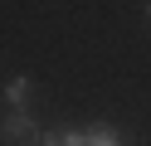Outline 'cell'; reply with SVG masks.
<instances>
[{
	"mask_svg": "<svg viewBox=\"0 0 151 146\" xmlns=\"http://www.w3.org/2000/svg\"><path fill=\"white\" fill-rule=\"evenodd\" d=\"M39 122H34V117H24V112H15V117H5V122H0V141L5 146H39Z\"/></svg>",
	"mask_w": 151,
	"mask_h": 146,
	"instance_id": "cell-1",
	"label": "cell"
},
{
	"mask_svg": "<svg viewBox=\"0 0 151 146\" xmlns=\"http://www.w3.org/2000/svg\"><path fill=\"white\" fill-rule=\"evenodd\" d=\"M88 146H127L112 127H88Z\"/></svg>",
	"mask_w": 151,
	"mask_h": 146,
	"instance_id": "cell-2",
	"label": "cell"
},
{
	"mask_svg": "<svg viewBox=\"0 0 151 146\" xmlns=\"http://www.w3.org/2000/svg\"><path fill=\"white\" fill-rule=\"evenodd\" d=\"M24 97H29V78H10V83H5V102H15V107H20Z\"/></svg>",
	"mask_w": 151,
	"mask_h": 146,
	"instance_id": "cell-3",
	"label": "cell"
},
{
	"mask_svg": "<svg viewBox=\"0 0 151 146\" xmlns=\"http://www.w3.org/2000/svg\"><path fill=\"white\" fill-rule=\"evenodd\" d=\"M146 15H151V5H146Z\"/></svg>",
	"mask_w": 151,
	"mask_h": 146,
	"instance_id": "cell-4",
	"label": "cell"
}]
</instances>
